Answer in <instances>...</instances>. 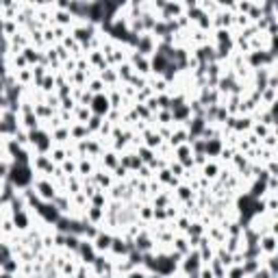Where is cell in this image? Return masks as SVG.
Wrapping results in <instances>:
<instances>
[{
  "label": "cell",
  "mask_w": 278,
  "mask_h": 278,
  "mask_svg": "<svg viewBox=\"0 0 278 278\" xmlns=\"http://www.w3.org/2000/svg\"><path fill=\"white\" fill-rule=\"evenodd\" d=\"M252 124H254V120L250 118V115H237V118H235V124H233V133H237V135L250 133Z\"/></svg>",
  "instance_id": "obj_16"
},
{
  "label": "cell",
  "mask_w": 278,
  "mask_h": 278,
  "mask_svg": "<svg viewBox=\"0 0 278 278\" xmlns=\"http://www.w3.org/2000/svg\"><path fill=\"white\" fill-rule=\"evenodd\" d=\"M133 244H135V250H137V252L148 254V252L155 250V244H157V241L152 239V235L148 233V228H142V230H139V235L135 237Z\"/></svg>",
  "instance_id": "obj_6"
},
{
  "label": "cell",
  "mask_w": 278,
  "mask_h": 278,
  "mask_svg": "<svg viewBox=\"0 0 278 278\" xmlns=\"http://www.w3.org/2000/svg\"><path fill=\"white\" fill-rule=\"evenodd\" d=\"M89 118H91V111H89V107H76L74 109V122H78V124H87L89 122Z\"/></svg>",
  "instance_id": "obj_35"
},
{
  "label": "cell",
  "mask_w": 278,
  "mask_h": 278,
  "mask_svg": "<svg viewBox=\"0 0 278 278\" xmlns=\"http://www.w3.org/2000/svg\"><path fill=\"white\" fill-rule=\"evenodd\" d=\"M7 180L13 185L16 192H24L33 185L35 180V172L31 170V165H18V163H11L9 167V174H7Z\"/></svg>",
  "instance_id": "obj_1"
},
{
  "label": "cell",
  "mask_w": 278,
  "mask_h": 278,
  "mask_svg": "<svg viewBox=\"0 0 278 278\" xmlns=\"http://www.w3.org/2000/svg\"><path fill=\"white\" fill-rule=\"evenodd\" d=\"M222 148H224L222 139H207V142H204V155H207L209 159H213V161H217Z\"/></svg>",
  "instance_id": "obj_17"
},
{
  "label": "cell",
  "mask_w": 278,
  "mask_h": 278,
  "mask_svg": "<svg viewBox=\"0 0 278 278\" xmlns=\"http://www.w3.org/2000/svg\"><path fill=\"white\" fill-rule=\"evenodd\" d=\"M187 142H189V133H187V128L182 126V124H176V126L172 128V137L167 139V144H170L172 148H178V146L187 144Z\"/></svg>",
  "instance_id": "obj_13"
},
{
  "label": "cell",
  "mask_w": 278,
  "mask_h": 278,
  "mask_svg": "<svg viewBox=\"0 0 278 278\" xmlns=\"http://www.w3.org/2000/svg\"><path fill=\"white\" fill-rule=\"evenodd\" d=\"M0 272H5V274H11V276H16L20 272V261L16 257H11L9 261H5L3 263V267H0Z\"/></svg>",
  "instance_id": "obj_34"
},
{
  "label": "cell",
  "mask_w": 278,
  "mask_h": 278,
  "mask_svg": "<svg viewBox=\"0 0 278 278\" xmlns=\"http://www.w3.org/2000/svg\"><path fill=\"white\" fill-rule=\"evenodd\" d=\"M0 278H13L11 274H5V272H0Z\"/></svg>",
  "instance_id": "obj_56"
},
{
  "label": "cell",
  "mask_w": 278,
  "mask_h": 278,
  "mask_svg": "<svg viewBox=\"0 0 278 278\" xmlns=\"http://www.w3.org/2000/svg\"><path fill=\"white\" fill-rule=\"evenodd\" d=\"M259 267H263V257L261 259H254V261H244L241 263V269H244V276H252L254 272H259Z\"/></svg>",
  "instance_id": "obj_31"
},
{
  "label": "cell",
  "mask_w": 278,
  "mask_h": 278,
  "mask_svg": "<svg viewBox=\"0 0 278 278\" xmlns=\"http://www.w3.org/2000/svg\"><path fill=\"white\" fill-rule=\"evenodd\" d=\"M226 278H246V276H244L241 265H230L228 269H226Z\"/></svg>",
  "instance_id": "obj_47"
},
{
  "label": "cell",
  "mask_w": 278,
  "mask_h": 278,
  "mask_svg": "<svg viewBox=\"0 0 278 278\" xmlns=\"http://www.w3.org/2000/svg\"><path fill=\"white\" fill-rule=\"evenodd\" d=\"M111 241H113V235H111V233L100 228L98 237L91 241V244H94V250H96L98 254H107V252H109V248H111Z\"/></svg>",
  "instance_id": "obj_12"
},
{
  "label": "cell",
  "mask_w": 278,
  "mask_h": 278,
  "mask_svg": "<svg viewBox=\"0 0 278 278\" xmlns=\"http://www.w3.org/2000/svg\"><path fill=\"white\" fill-rule=\"evenodd\" d=\"M11 257H13V254H11V246H9V244H5L3 237H0V267H3V263H5V261H9Z\"/></svg>",
  "instance_id": "obj_44"
},
{
  "label": "cell",
  "mask_w": 278,
  "mask_h": 278,
  "mask_svg": "<svg viewBox=\"0 0 278 278\" xmlns=\"http://www.w3.org/2000/svg\"><path fill=\"white\" fill-rule=\"evenodd\" d=\"M192 55H194L196 59H198V63H202V65L215 63V48H213V43H204V46L194 48Z\"/></svg>",
  "instance_id": "obj_8"
},
{
  "label": "cell",
  "mask_w": 278,
  "mask_h": 278,
  "mask_svg": "<svg viewBox=\"0 0 278 278\" xmlns=\"http://www.w3.org/2000/svg\"><path fill=\"white\" fill-rule=\"evenodd\" d=\"M269 130H276V128H267L265 124H259V122H254V124H252V128H250V133H252L254 137H259V139H265Z\"/></svg>",
  "instance_id": "obj_41"
},
{
  "label": "cell",
  "mask_w": 278,
  "mask_h": 278,
  "mask_svg": "<svg viewBox=\"0 0 278 278\" xmlns=\"http://www.w3.org/2000/svg\"><path fill=\"white\" fill-rule=\"evenodd\" d=\"M78 192H83V180H80V176H70L68 178V196H74Z\"/></svg>",
  "instance_id": "obj_37"
},
{
  "label": "cell",
  "mask_w": 278,
  "mask_h": 278,
  "mask_svg": "<svg viewBox=\"0 0 278 278\" xmlns=\"http://www.w3.org/2000/svg\"><path fill=\"white\" fill-rule=\"evenodd\" d=\"M135 53H139L142 57H152L157 53V39L152 37L150 33H144L137 37V43H135Z\"/></svg>",
  "instance_id": "obj_3"
},
{
  "label": "cell",
  "mask_w": 278,
  "mask_h": 278,
  "mask_svg": "<svg viewBox=\"0 0 278 278\" xmlns=\"http://www.w3.org/2000/svg\"><path fill=\"white\" fill-rule=\"evenodd\" d=\"M170 94H159L157 96V105H159V111L161 109H167V111H170Z\"/></svg>",
  "instance_id": "obj_48"
},
{
  "label": "cell",
  "mask_w": 278,
  "mask_h": 278,
  "mask_svg": "<svg viewBox=\"0 0 278 278\" xmlns=\"http://www.w3.org/2000/svg\"><path fill=\"white\" fill-rule=\"evenodd\" d=\"M172 250L174 252H178L180 257H185V254L192 250V248H189V241H187V237L185 235H176L174 237V241H172Z\"/></svg>",
  "instance_id": "obj_22"
},
{
  "label": "cell",
  "mask_w": 278,
  "mask_h": 278,
  "mask_svg": "<svg viewBox=\"0 0 278 278\" xmlns=\"http://www.w3.org/2000/svg\"><path fill=\"white\" fill-rule=\"evenodd\" d=\"M85 89H87V91H91L94 96H96V94H105V91H107V85L102 83V80H100L98 76H91L89 80H87Z\"/></svg>",
  "instance_id": "obj_27"
},
{
  "label": "cell",
  "mask_w": 278,
  "mask_h": 278,
  "mask_svg": "<svg viewBox=\"0 0 278 278\" xmlns=\"http://www.w3.org/2000/svg\"><path fill=\"white\" fill-rule=\"evenodd\" d=\"M91 180H94V185H96L98 189H102V192H109L113 185H115V180L111 176V172H107V170H100V167H96V172L91 174Z\"/></svg>",
  "instance_id": "obj_9"
},
{
  "label": "cell",
  "mask_w": 278,
  "mask_h": 278,
  "mask_svg": "<svg viewBox=\"0 0 278 278\" xmlns=\"http://www.w3.org/2000/svg\"><path fill=\"white\" fill-rule=\"evenodd\" d=\"M259 250L263 257H274L276 250H278V239L276 235H272V233H267V235H261L259 239Z\"/></svg>",
  "instance_id": "obj_10"
},
{
  "label": "cell",
  "mask_w": 278,
  "mask_h": 278,
  "mask_svg": "<svg viewBox=\"0 0 278 278\" xmlns=\"http://www.w3.org/2000/svg\"><path fill=\"white\" fill-rule=\"evenodd\" d=\"M96 76L102 80V83L107 85V89H109V87H115V85H120V78H118V72H115V68L100 70V72H96Z\"/></svg>",
  "instance_id": "obj_18"
},
{
  "label": "cell",
  "mask_w": 278,
  "mask_h": 278,
  "mask_svg": "<svg viewBox=\"0 0 278 278\" xmlns=\"http://www.w3.org/2000/svg\"><path fill=\"white\" fill-rule=\"evenodd\" d=\"M11 222L16 226V233H26L33 226V213L28 209L18 211V213H11Z\"/></svg>",
  "instance_id": "obj_7"
},
{
  "label": "cell",
  "mask_w": 278,
  "mask_h": 278,
  "mask_svg": "<svg viewBox=\"0 0 278 278\" xmlns=\"http://www.w3.org/2000/svg\"><path fill=\"white\" fill-rule=\"evenodd\" d=\"M96 257H98V252L94 250V244L80 237V244H78V250H76L78 263H83V265H91V263L96 261Z\"/></svg>",
  "instance_id": "obj_4"
},
{
  "label": "cell",
  "mask_w": 278,
  "mask_h": 278,
  "mask_svg": "<svg viewBox=\"0 0 278 278\" xmlns=\"http://www.w3.org/2000/svg\"><path fill=\"white\" fill-rule=\"evenodd\" d=\"M59 167H61V172H63L68 178H70V176H76V159H65Z\"/></svg>",
  "instance_id": "obj_38"
},
{
  "label": "cell",
  "mask_w": 278,
  "mask_h": 278,
  "mask_svg": "<svg viewBox=\"0 0 278 278\" xmlns=\"http://www.w3.org/2000/svg\"><path fill=\"white\" fill-rule=\"evenodd\" d=\"M57 111H53L50 107L46 105H35V118H37L39 122H48L50 118H55Z\"/></svg>",
  "instance_id": "obj_30"
},
{
  "label": "cell",
  "mask_w": 278,
  "mask_h": 278,
  "mask_svg": "<svg viewBox=\"0 0 278 278\" xmlns=\"http://www.w3.org/2000/svg\"><path fill=\"white\" fill-rule=\"evenodd\" d=\"M102 122H105V118H98V115H91L89 122L85 124L87 130H89V133H91V137H94V135H98V130H100V126H102Z\"/></svg>",
  "instance_id": "obj_40"
},
{
  "label": "cell",
  "mask_w": 278,
  "mask_h": 278,
  "mask_svg": "<svg viewBox=\"0 0 278 278\" xmlns=\"http://www.w3.org/2000/svg\"><path fill=\"white\" fill-rule=\"evenodd\" d=\"M128 85L133 87L135 91H139V89H144V87H148V76H139V74H133V76H130V80H128Z\"/></svg>",
  "instance_id": "obj_39"
},
{
  "label": "cell",
  "mask_w": 278,
  "mask_h": 278,
  "mask_svg": "<svg viewBox=\"0 0 278 278\" xmlns=\"http://www.w3.org/2000/svg\"><path fill=\"white\" fill-rule=\"evenodd\" d=\"M53 204H55V209L59 211L61 215H70V211H72V200H70L68 194H57V198L53 200Z\"/></svg>",
  "instance_id": "obj_19"
},
{
  "label": "cell",
  "mask_w": 278,
  "mask_h": 278,
  "mask_svg": "<svg viewBox=\"0 0 278 278\" xmlns=\"http://www.w3.org/2000/svg\"><path fill=\"white\" fill-rule=\"evenodd\" d=\"M5 91H7V87H5V80H0V96H5Z\"/></svg>",
  "instance_id": "obj_55"
},
{
  "label": "cell",
  "mask_w": 278,
  "mask_h": 278,
  "mask_svg": "<svg viewBox=\"0 0 278 278\" xmlns=\"http://www.w3.org/2000/svg\"><path fill=\"white\" fill-rule=\"evenodd\" d=\"M222 163H219V161H213V159H209L207 161V163H204L202 167H200V176H204V178H207V180H211V182H213V180H217V176H219V172H222Z\"/></svg>",
  "instance_id": "obj_11"
},
{
  "label": "cell",
  "mask_w": 278,
  "mask_h": 278,
  "mask_svg": "<svg viewBox=\"0 0 278 278\" xmlns=\"http://www.w3.org/2000/svg\"><path fill=\"white\" fill-rule=\"evenodd\" d=\"M248 278H276V276H272V274H269L265 267H259V272H254L252 276H248Z\"/></svg>",
  "instance_id": "obj_52"
},
{
  "label": "cell",
  "mask_w": 278,
  "mask_h": 278,
  "mask_svg": "<svg viewBox=\"0 0 278 278\" xmlns=\"http://www.w3.org/2000/svg\"><path fill=\"white\" fill-rule=\"evenodd\" d=\"M146 276H148V272H146L144 267H135V269H130L124 278H146Z\"/></svg>",
  "instance_id": "obj_51"
},
{
  "label": "cell",
  "mask_w": 278,
  "mask_h": 278,
  "mask_svg": "<svg viewBox=\"0 0 278 278\" xmlns=\"http://www.w3.org/2000/svg\"><path fill=\"white\" fill-rule=\"evenodd\" d=\"M70 137H72V142H83V139H89L91 137V133L87 130V126L85 124H78V122H74L70 126Z\"/></svg>",
  "instance_id": "obj_20"
},
{
  "label": "cell",
  "mask_w": 278,
  "mask_h": 278,
  "mask_svg": "<svg viewBox=\"0 0 278 278\" xmlns=\"http://www.w3.org/2000/svg\"><path fill=\"white\" fill-rule=\"evenodd\" d=\"M204 230H207V226H204L202 222H192L189 224V228L185 233V237H202Z\"/></svg>",
  "instance_id": "obj_36"
},
{
  "label": "cell",
  "mask_w": 278,
  "mask_h": 278,
  "mask_svg": "<svg viewBox=\"0 0 278 278\" xmlns=\"http://www.w3.org/2000/svg\"><path fill=\"white\" fill-rule=\"evenodd\" d=\"M137 176L142 180H150V178H155V172H152L148 165H142L139 167V172H137Z\"/></svg>",
  "instance_id": "obj_49"
},
{
  "label": "cell",
  "mask_w": 278,
  "mask_h": 278,
  "mask_svg": "<svg viewBox=\"0 0 278 278\" xmlns=\"http://www.w3.org/2000/svg\"><path fill=\"white\" fill-rule=\"evenodd\" d=\"M43 105L46 107H50L53 111H59V107H61V100H59V96L57 94H48L46 96V100H43Z\"/></svg>",
  "instance_id": "obj_45"
},
{
  "label": "cell",
  "mask_w": 278,
  "mask_h": 278,
  "mask_svg": "<svg viewBox=\"0 0 278 278\" xmlns=\"http://www.w3.org/2000/svg\"><path fill=\"white\" fill-rule=\"evenodd\" d=\"M198 276H200V278H215V276H213V272H211V267H209V265H202V267L198 269Z\"/></svg>",
  "instance_id": "obj_53"
},
{
  "label": "cell",
  "mask_w": 278,
  "mask_h": 278,
  "mask_svg": "<svg viewBox=\"0 0 278 278\" xmlns=\"http://www.w3.org/2000/svg\"><path fill=\"white\" fill-rule=\"evenodd\" d=\"M222 246H224V250L230 252V254L244 250V241H241V237H226V241H224Z\"/></svg>",
  "instance_id": "obj_28"
},
{
  "label": "cell",
  "mask_w": 278,
  "mask_h": 278,
  "mask_svg": "<svg viewBox=\"0 0 278 278\" xmlns=\"http://www.w3.org/2000/svg\"><path fill=\"white\" fill-rule=\"evenodd\" d=\"M22 55H24V59L28 63V68H33V65H37L39 59H41V53L37 48H33V46H26L24 50H22Z\"/></svg>",
  "instance_id": "obj_25"
},
{
  "label": "cell",
  "mask_w": 278,
  "mask_h": 278,
  "mask_svg": "<svg viewBox=\"0 0 278 278\" xmlns=\"http://www.w3.org/2000/svg\"><path fill=\"white\" fill-rule=\"evenodd\" d=\"M39 126H41V122L35 118V113L20 115V128H24V130H35V128H39Z\"/></svg>",
  "instance_id": "obj_24"
},
{
  "label": "cell",
  "mask_w": 278,
  "mask_h": 278,
  "mask_svg": "<svg viewBox=\"0 0 278 278\" xmlns=\"http://www.w3.org/2000/svg\"><path fill=\"white\" fill-rule=\"evenodd\" d=\"M83 222L94 224V226H102V222H105V209L87 207V209H85V213H83Z\"/></svg>",
  "instance_id": "obj_14"
},
{
  "label": "cell",
  "mask_w": 278,
  "mask_h": 278,
  "mask_svg": "<svg viewBox=\"0 0 278 278\" xmlns=\"http://www.w3.org/2000/svg\"><path fill=\"white\" fill-rule=\"evenodd\" d=\"M89 111L91 115H98V118H107V113L111 111V105H109L107 94H96L89 102Z\"/></svg>",
  "instance_id": "obj_5"
},
{
  "label": "cell",
  "mask_w": 278,
  "mask_h": 278,
  "mask_svg": "<svg viewBox=\"0 0 278 278\" xmlns=\"http://www.w3.org/2000/svg\"><path fill=\"white\" fill-rule=\"evenodd\" d=\"M50 139H53V146H68V144H72L70 126H59V128L50 130Z\"/></svg>",
  "instance_id": "obj_15"
},
{
  "label": "cell",
  "mask_w": 278,
  "mask_h": 278,
  "mask_svg": "<svg viewBox=\"0 0 278 278\" xmlns=\"http://www.w3.org/2000/svg\"><path fill=\"white\" fill-rule=\"evenodd\" d=\"M50 161H53L55 165H61L65 159H68V152H65V146H53V150L48 152Z\"/></svg>",
  "instance_id": "obj_26"
},
{
  "label": "cell",
  "mask_w": 278,
  "mask_h": 278,
  "mask_svg": "<svg viewBox=\"0 0 278 278\" xmlns=\"http://www.w3.org/2000/svg\"><path fill=\"white\" fill-rule=\"evenodd\" d=\"M115 72H118V78H120V83H122V85H124V83H128V80H130V76L135 74V72H133V65H130L128 61L120 63L118 68H115Z\"/></svg>",
  "instance_id": "obj_23"
},
{
  "label": "cell",
  "mask_w": 278,
  "mask_h": 278,
  "mask_svg": "<svg viewBox=\"0 0 278 278\" xmlns=\"http://www.w3.org/2000/svg\"><path fill=\"white\" fill-rule=\"evenodd\" d=\"M37 89H41L46 96H48V94H55V89H57V87H55V74H50V72H48V74L43 76V80L39 83Z\"/></svg>",
  "instance_id": "obj_33"
},
{
  "label": "cell",
  "mask_w": 278,
  "mask_h": 278,
  "mask_svg": "<svg viewBox=\"0 0 278 278\" xmlns=\"http://www.w3.org/2000/svg\"><path fill=\"white\" fill-rule=\"evenodd\" d=\"M146 278H165V276H161L157 272H148V276H146Z\"/></svg>",
  "instance_id": "obj_54"
},
{
  "label": "cell",
  "mask_w": 278,
  "mask_h": 278,
  "mask_svg": "<svg viewBox=\"0 0 278 278\" xmlns=\"http://www.w3.org/2000/svg\"><path fill=\"white\" fill-rule=\"evenodd\" d=\"M135 152H137V157L142 159V163H144V165H150V163H152V159L157 157V152H155V150H150V148H146V146H139V148H135Z\"/></svg>",
  "instance_id": "obj_32"
},
{
  "label": "cell",
  "mask_w": 278,
  "mask_h": 278,
  "mask_svg": "<svg viewBox=\"0 0 278 278\" xmlns=\"http://www.w3.org/2000/svg\"><path fill=\"white\" fill-rule=\"evenodd\" d=\"M261 146L263 148H269V150H276V130H269L265 139H261Z\"/></svg>",
  "instance_id": "obj_46"
},
{
  "label": "cell",
  "mask_w": 278,
  "mask_h": 278,
  "mask_svg": "<svg viewBox=\"0 0 278 278\" xmlns=\"http://www.w3.org/2000/svg\"><path fill=\"white\" fill-rule=\"evenodd\" d=\"M33 192L37 194V198L41 200V202H53L55 198H57V187H55V182L50 180V178H46V176H39V174H35V180H33Z\"/></svg>",
  "instance_id": "obj_2"
},
{
  "label": "cell",
  "mask_w": 278,
  "mask_h": 278,
  "mask_svg": "<svg viewBox=\"0 0 278 278\" xmlns=\"http://www.w3.org/2000/svg\"><path fill=\"white\" fill-rule=\"evenodd\" d=\"M189 146H192V152H194V155H204V139H194V142L189 144Z\"/></svg>",
  "instance_id": "obj_50"
},
{
  "label": "cell",
  "mask_w": 278,
  "mask_h": 278,
  "mask_svg": "<svg viewBox=\"0 0 278 278\" xmlns=\"http://www.w3.org/2000/svg\"><path fill=\"white\" fill-rule=\"evenodd\" d=\"M126 261H128L133 267H142V265H144V254H142V252H137L135 248H133V250H130V252L126 254Z\"/></svg>",
  "instance_id": "obj_43"
},
{
  "label": "cell",
  "mask_w": 278,
  "mask_h": 278,
  "mask_svg": "<svg viewBox=\"0 0 278 278\" xmlns=\"http://www.w3.org/2000/svg\"><path fill=\"white\" fill-rule=\"evenodd\" d=\"M167 170L172 172V176H176V178H180V180H182V176H185V167H182L176 159H172L170 163H167Z\"/></svg>",
  "instance_id": "obj_42"
},
{
  "label": "cell",
  "mask_w": 278,
  "mask_h": 278,
  "mask_svg": "<svg viewBox=\"0 0 278 278\" xmlns=\"http://www.w3.org/2000/svg\"><path fill=\"white\" fill-rule=\"evenodd\" d=\"M172 120L174 124H185L189 118H192V111H189V105H182V107H176V109H172Z\"/></svg>",
  "instance_id": "obj_21"
},
{
  "label": "cell",
  "mask_w": 278,
  "mask_h": 278,
  "mask_svg": "<svg viewBox=\"0 0 278 278\" xmlns=\"http://www.w3.org/2000/svg\"><path fill=\"white\" fill-rule=\"evenodd\" d=\"M107 204H109V196L107 192H102V189H98L96 194L89 198V207H98V209H107Z\"/></svg>",
  "instance_id": "obj_29"
}]
</instances>
